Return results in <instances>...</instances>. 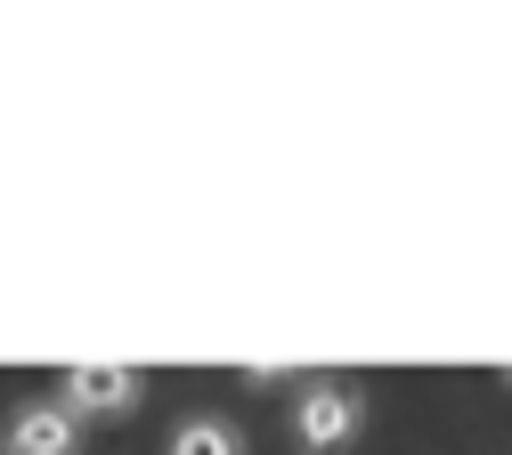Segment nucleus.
I'll use <instances>...</instances> for the list:
<instances>
[{"label": "nucleus", "instance_id": "obj_1", "mask_svg": "<svg viewBox=\"0 0 512 455\" xmlns=\"http://www.w3.org/2000/svg\"><path fill=\"white\" fill-rule=\"evenodd\" d=\"M366 423V399H358V382H309L301 390V407H293V439L301 455H342Z\"/></svg>", "mask_w": 512, "mask_h": 455}, {"label": "nucleus", "instance_id": "obj_2", "mask_svg": "<svg viewBox=\"0 0 512 455\" xmlns=\"http://www.w3.org/2000/svg\"><path fill=\"white\" fill-rule=\"evenodd\" d=\"M139 390H147V374L139 366H66V407L74 423H114V415H131L139 407Z\"/></svg>", "mask_w": 512, "mask_h": 455}, {"label": "nucleus", "instance_id": "obj_3", "mask_svg": "<svg viewBox=\"0 0 512 455\" xmlns=\"http://www.w3.org/2000/svg\"><path fill=\"white\" fill-rule=\"evenodd\" d=\"M9 455H82V423L57 399H33L9 415Z\"/></svg>", "mask_w": 512, "mask_h": 455}, {"label": "nucleus", "instance_id": "obj_4", "mask_svg": "<svg viewBox=\"0 0 512 455\" xmlns=\"http://www.w3.org/2000/svg\"><path fill=\"white\" fill-rule=\"evenodd\" d=\"M163 455H244V439H236V423H220V415H187Z\"/></svg>", "mask_w": 512, "mask_h": 455}, {"label": "nucleus", "instance_id": "obj_5", "mask_svg": "<svg viewBox=\"0 0 512 455\" xmlns=\"http://www.w3.org/2000/svg\"><path fill=\"white\" fill-rule=\"evenodd\" d=\"M504 382H512V366H504Z\"/></svg>", "mask_w": 512, "mask_h": 455}]
</instances>
